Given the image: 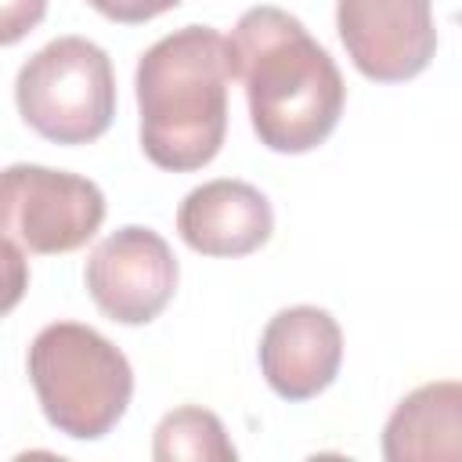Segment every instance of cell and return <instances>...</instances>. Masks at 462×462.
Returning <instances> with one entry per match:
<instances>
[{"mask_svg": "<svg viewBox=\"0 0 462 462\" xmlns=\"http://www.w3.org/2000/svg\"><path fill=\"white\" fill-rule=\"evenodd\" d=\"M231 76L242 79L249 123L271 152L303 155L339 123L346 87L332 54L282 7H249L227 36Z\"/></svg>", "mask_w": 462, "mask_h": 462, "instance_id": "1", "label": "cell"}, {"mask_svg": "<svg viewBox=\"0 0 462 462\" xmlns=\"http://www.w3.org/2000/svg\"><path fill=\"white\" fill-rule=\"evenodd\" d=\"M227 40L209 25H184L141 54V148L159 170L188 173L213 162L227 134Z\"/></svg>", "mask_w": 462, "mask_h": 462, "instance_id": "2", "label": "cell"}, {"mask_svg": "<svg viewBox=\"0 0 462 462\" xmlns=\"http://www.w3.org/2000/svg\"><path fill=\"white\" fill-rule=\"evenodd\" d=\"M29 379L47 422L72 440L105 437L134 397L126 354L79 321H54L36 332Z\"/></svg>", "mask_w": 462, "mask_h": 462, "instance_id": "3", "label": "cell"}, {"mask_svg": "<svg viewBox=\"0 0 462 462\" xmlns=\"http://www.w3.org/2000/svg\"><path fill=\"white\" fill-rule=\"evenodd\" d=\"M22 119L54 144H90L116 116V72L87 36H58L40 47L14 79Z\"/></svg>", "mask_w": 462, "mask_h": 462, "instance_id": "4", "label": "cell"}, {"mask_svg": "<svg viewBox=\"0 0 462 462\" xmlns=\"http://www.w3.org/2000/svg\"><path fill=\"white\" fill-rule=\"evenodd\" d=\"M4 238L25 253L58 256L87 245L105 220V195L94 180L51 166L14 162L4 170Z\"/></svg>", "mask_w": 462, "mask_h": 462, "instance_id": "5", "label": "cell"}, {"mask_svg": "<svg viewBox=\"0 0 462 462\" xmlns=\"http://www.w3.org/2000/svg\"><path fill=\"white\" fill-rule=\"evenodd\" d=\"M87 289L119 325H148L177 292V256L152 227H119L87 256Z\"/></svg>", "mask_w": 462, "mask_h": 462, "instance_id": "6", "label": "cell"}, {"mask_svg": "<svg viewBox=\"0 0 462 462\" xmlns=\"http://www.w3.org/2000/svg\"><path fill=\"white\" fill-rule=\"evenodd\" d=\"M336 29L354 69L375 83L419 76L437 51L433 0H339Z\"/></svg>", "mask_w": 462, "mask_h": 462, "instance_id": "7", "label": "cell"}, {"mask_svg": "<svg viewBox=\"0 0 462 462\" xmlns=\"http://www.w3.org/2000/svg\"><path fill=\"white\" fill-rule=\"evenodd\" d=\"M343 328L310 303L278 310L260 336V372L267 386L285 401L318 397L339 372Z\"/></svg>", "mask_w": 462, "mask_h": 462, "instance_id": "8", "label": "cell"}, {"mask_svg": "<svg viewBox=\"0 0 462 462\" xmlns=\"http://www.w3.org/2000/svg\"><path fill=\"white\" fill-rule=\"evenodd\" d=\"M177 231L202 256H249L274 231L267 195L245 180H206L191 188L177 209Z\"/></svg>", "mask_w": 462, "mask_h": 462, "instance_id": "9", "label": "cell"}, {"mask_svg": "<svg viewBox=\"0 0 462 462\" xmlns=\"http://www.w3.org/2000/svg\"><path fill=\"white\" fill-rule=\"evenodd\" d=\"M383 455L386 462H462V383L411 390L386 419Z\"/></svg>", "mask_w": 462, "mask_h": 462, "instance_id": "10", "label": "cell"}, {"mask_svg": "<svg viewBox=\"0 0 462 462\" xmlns=\"http://www.w3.org/2000/svg\"><path fill=\"white\" fill-rule=\"evenodd\" d=\"M152 455L159 462H235L238 451L213 411L184 404L159 422Z\"/></svg>", "mask_w": 462, "mask_h": 462, "instance_id": "11", "label": "cell"}, {"mask_svg": "<svg viewBox=\"0 0 462 462\" xmlns=\"http://www.w3.org/2000/svg\"><path fill=\"white\" fill-rule=\"evenodd\" d=\"M97 14H105L108 22H119V25H141L155 14H166L173 11L180 0H87Z\"/></svg>", "mask_w": 462, "mask_h": 462, "instance_id": "12", "label": "cell"}, {"mask_svg": "<svg viewBox=\"0 0 462 462\" xmlns=\"http://www.w3.org/2000/svg\"><path fill=\"white\" fill-rule=\"evenodd\" d=\"M47 0H4L0 4V43L22 40L29 29L40 25Z\"/></svg>", "mask_w": 462, "mask_h": 462, "instance_id": "13", "label": "cell"}]
</instances>
